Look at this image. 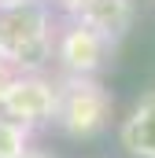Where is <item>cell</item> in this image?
Returning <instances> with one entry per match:
<instances>
[{"mask_svg": "<svg viewBox=\"0 0 155 158\" xmlns=\"http://www.w3.org/2000/svg\"><path fill=\"white\" fill-rule=\"evenodd\" d=\"M133 140L140 143L137 151H155V110H152V114H144V118L137 121V129H133Z\"/></svg>", "mask_w": 155, "mask_h": 158, "instance_id": "1", "label": "cell"}]
</instances>
